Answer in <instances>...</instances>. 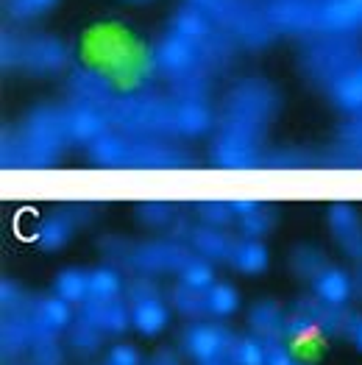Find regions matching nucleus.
Returning a JSON list of instances; mask_svg holds the SVG:
<instances>
[{
	"label": "nucleus",
	"mask_w": 362,
	"mask_h": 365,
	"mask_svg": "<svg viewBox=\"0 0 362 365\" xmlns=\"http://www.w3.org/2000/svg\"><path fill=\"white\" fill-rule=\"evenodd\" d=\"M234 56L237 42L195 6L184 3L170 17V29L153 42L151 67L162 81H167L170 95L207 98L212 78L229 70Z\"/></svg>",
	"instance_id": "obj_1"
},
{
	"label": "nucleus",
	"mask_w": 362,
	"mask_h": 365,
	"mask_svg": "<svg viewBox=\"0 0 362 365\" xmlns=\"http://www.w3.org/2000/svg\"><path fill=\"white\" fill-rule=\"evenodd\" d=\"M279 112V90L268 78L245 76L232 84L223 101V115L212 140L210 156L220 168H257L262 162V143Z\"/></svg>",
	"instance_id": "obj_2"
},
{
	"label": "nucleus",
	"mask_w": 362,
	"mask_h": 365,
	"mask_svg": "<svg viewBox=\"0 0 362 365\" xmlns=\"http://www.w3.org/2000/svg\"><path fill=\"white\" fill-rule=\"evenodd\" d=\"M70 145L64 106H36L17 128L3 131V168H48Z\"/></svg>",
	"instance_id": "obj_3"
},
{
	"label": "nucleus",
	"mask_w": 362,
	"mask_h": 365,
	"mask_svg": "<svg viewBox=\"0 0 362 365\" xmlns=\"http://www.w3.org/2000/svg\"><path fill=\"white\" fill-rule=\"evenodd\" d=\"M106 115L112 128H120L128 137H159V140L181 137V101L170 92L118 95Z\"/></svg>",
	"instance_id": "obj_4"
},
{
	"label": "nucleus",
	"mask_w": 362,
	"mask_h": 365,
	"mask_svg": "<svg viewBox=\"0 0 362 365\" xmlns=\"http://www.w3.org/2000/svg\"><path fill=\"white\" fill-rule=\"evenodd\" d=\"M90 159L100 168H187L192 156L159 137H128L106 131L90 148Z\"/></svg>",
	"instance_id": "obj_5"
},
{
	"label": "nucleus",
	"mask_w": 362,
	"mask_h": 365,
	"mask_svg": "<svg viewBox=\"0 0 362 365\" xmlns=\"http://www.w3.org/2000/svg\"><path fill=\"white\" fill-rule=\"evenodd\" d=\"M100 248L106 259L128 274L153 276V274H176L181 276L198 254L184 243H134V240H120V237H103Z\"/></svg>",
	"instance_id": "obj_6"
},
{
	"label": "nucleus",
	"mask_w": 362,
	"mask_h": 365,
	"mask_svg": "<svg viewBox=\"0 0 362 365\" xmlns=\"http://www.w3.org/2000/svg\"><path fill=\"white\" fill-rule=\"evenodd\" d=\"M70 45L53 34H20L6 29L0 36L3 70H20L29 76H56L70 67Z\"/></svg>",
	"instance_id": "obj_7"
},
{
	"label": "nucleus",
	"mask_w": 362,
	"mask_h": 365,
	"mask_svg": "<svg viewBox=\"0 0 362 365\" xmlns=\"http://www.w3.org/2000/svg\"><path fill=\"white\" fill-rule=\"evenodd\" d=\"M201 14H207L226 36H232L240 48L259 51L271 45L276 31L271 26L268 9L257 0H187Z\"/></svg>",
	"instance_id": "obj_8"
},
{
	"label": "nucleus",
	"mask_w": 362,
	"mask_h": 365,
	"mask_svg": "<svg viewBox=\"0 0 362 365\" xmlns=\"http://www.w3.org/2000/svg\"><path fill=\"white\" fill-rule=\"evenodd\" d=\"M362 56L354 36H318L306 39L301 51V70L312 84L329 90L334 81Z\"/></svg>",
	"instance_id": "obj_9"
},
{
	"label": "nucleus",
	"mask_w": 362,
	"mask_h": 365,
	"mask_svg": "<svg viewBox=\"0 0 362 365\" xmlns=\"http://www.w3.org/2000/svg\"><path fill=\"white\" fill-rule=\"evenodd\" d=\"M237 343V335L220 324H192L184 329L181 346L195 363H217L226 360L232 346Z\"/></svg>",
	"instance_id": "obj_10"
},
{
	"label": "nucleus",
	"mask_w": 362,
	"mask_h": 365,
	"mask_svg": "<svg viewBox=\"0 0 362 365\" xmlns=\"http://www.w3.org/2000/svg\"><path fill=\"white\" fill-rule=\"evenodd\" d=\"M67 98L76 106H90L98 112H109V106L118 98V90H115V81L103 70L76 67L67 78Z\"/></svg>",
	"instance_id": "obj_11"
},
{
	"label": "nucleus",
	"mask_w": 362,
	"mask_h": 365,
	"mask_svg": "<svg viewBox=\"0 0 362 365\" xmlns=\"http://www.w3.org/2000/svg\"><path fill=\"white\" fill-rule=\"evenodd\" d=\"M170 237L176 243L190 245L198 257H204L210 262H229L232 248H234V240L223 229H214V226H207V223L204 226H192L184 217L170 229Z\"/></svg>",
	"instance_id": "obj_12"
},
{
	"label": "nucleus",
	"mask_w": 362,
	"mask_h": 365,
	"mask_svg": "<svg viewBox=\"0 0 362 365\" xmlns=\"http://www.w3.org/2000/svg\"><path fill=\"white\" fill-rule=\"evenodd\" d=\"M296 312L309 318L321 335H329V337H348V329H351V321L354 315L346 309V307H337L329 304L318 296H306V299H299L296 302Z\"/></svg>",
	"instance_id": "obj_13"
},
{
	"label": "nucleus",
	"mask_w": 362,
	"mask_h": 365,
	"mask_svg": "<svg viewBox=\"0 0 362 365\" xmlns=\"http://www.w3.org/2000/svg\"><path fill=\"white\" fill-rule=\"evenodd\" d=\"M84 220H90V210H87L84 204H73V207H67V210H59V212L48 215V217L42 220L39 232H36V243L42 245V248H48V251L61 248V245L76 235V229H78Z\"/></svg>",
	"instance_id": "obj_14"
},
{
	"label": "nucleus",
	"mask_w": 362,
	"mask_h": 365,
	"mask_svg": "<svg viewBox=\"0 0 362 365\" xmlns=\"http://www.w3.org/2000/svg\"><path fill=\"white\" fill-rule=\"evenodd\" d=\"M64 125H67V137L70 143H78V145H87L90 148L98 137H103L109 131V115L106 112H98L90 106H76V103H67L64 106Z\"/></svg>",
	"instance_id": "obj_15"
},
{
	"label": "nucleus",
	"mask_w": 362,
	"mask_h": 365,
	"mask_svg": "<svg viewBox=\"0 0 362 365\" xmlns=\"http://www.w3.org/2000/svg\"><path fill=\"white\" fill-rule=\"evenodd\" d=\"M23 315H29L33 329H45L53 335H59L61 329H70V324H73L70 304L59 296H31Z\"/></svg>",
	"instance_id": "obj_16"
},
{
	"label": "nucleus",
	"mask_w": 362,
	"mask_h": 365,
	"mask_svg": "<svg viewBox=\"0 0 362 365\" xmlns=\"http://www.w3.org/2000/svg\"><path fill=\"white\" fill-rule=\"evenodd\" d=\"M329 229H332L337 245L354 259L362 262V217L351 204H334L329 210Z\"/></svg>",
	"instance_id": "obj_17"
},
{
	"label": "nucleus",
	"mask_w": 362,
	"mask_h": 365,
	"mask_svg": "<svg viewBox=\"0 0 362 365\" xmlns=\"http://www.w3.org/2000/svg\"><path fill=\"white\" fill-rule=\"evenodd\" d=\"M81 318L95 324L103 335H123L131 324V309H125L120 299L118 302H95L87 299L81 304Z\"/></svg>",
	"instance_id": "obj_18"
},
{
	"label": "nucleus",
	"mask_w": 362,
	"mask_h": 365,
	"mask_svg": "<svg viewBox=\"0 0 362 365\" xmlns=\"http://www.w3.org/2000/svg\"><path fill=\"white\" fill-rule=\"evenodd\" d=\"M170 321V309L165 304V299L156 293L131 299V324L137 332L143 335H159Z\"/></svg>",
	"instance_id": "obj_19"
},
{
	"label": "nucleus",
	"mask_w": 362,
	"mask_h": 365,
	"mask_svg": "<svg viewBox=\"0 0 362 365\" xmlns=\"http://www.w3.org/2000/svg\"><path fill=\"white\" fill-rule=\"evenodd\" d=\"M326 95L332 98L334 106H340L351 118L362 115V56L334 81L332 87L326 90Z\"/></svg>",
	"instance_id": "obj_20"
},
{
	"label": "nucleus",
	"mask_w": 362,
	"mask_h": 365,
	"mask_svg": "<svg viewBox=\"0 0 362 365\" xmlns=\"http://www.w3.org/2000/svg\"><path fill=\"white\" fill-rule=\"evenodd\" d=\"M33 340V327H31L29 315L23 312H3V327H0V346H3V357H20L26 349H31Z\"/></svg>",
	"instance_id": "obj_21"
},
{
	"label": "nucleus",
	"mask_w": 362,
	"mask_h": 365,
	"mask_svg": "<svg viewBox=\"0 0 362 365\" xmlns=\"http://www.w3.org/2000/svg\"><path fill=\"white\" fill-rule=\"evenodd\" d=\"M309 284H312V290H315L318 299H324V302L337 304V307H346V302L354 296L351 274H346V271H340V268H334V265L324 268Z\"/></svg>",
	"instance_id": "obj_22"
},
{
	"label": "nucleus",
	"mask_w": 362,
	"mask_h": 365,
	"mask_svg": "<svg viewBox=\"0 0 362 365\" xmlns=\"http://www.w3.org/2000/svg\"><path fill=\"white\" fill-rule=\"evenodd\" d=\"M248 327L254 329V335L259 340H276V337H287V318L281 312V307L276 302H257L248 312Z\"/></svg>",
	"instance_id": "obj_23"
},
{
	"label": "nucleus",
	"mask_w": 362,
	"mask_h": 365,
	"mask_svg": "<svg viewBox=\"0 0 362 365\" xmlns=\"http://www.w3.org/2000/svg\"><path fill=\"white\" fill-rule=\"evenodd\" d=\"M334 159L340 165H360L362 168V115H354L340 125Z\"/></svg>",
	"instance_id": "obj_24"
},
{
	"label": "nucleus",
	"mask_w": 362,
	"mask_h": 365,
	"mask_svg": "<svg viewBox=\"0 0 362 365\" xmlns=\"http://www.w3.org/2000/svg\"><path fill=\"white\" fill-rule=\"evenodd\" d=\"M229 262L240 271V274H262L268 268V251L265 245L254 237H245V240H234V248H232V257Z\"/></svg>",
	"instance_id": "obj_25"
},
{
	"label": "nucleus",
	"mask_w": 362,
	"mask_h": 365,
	"mask_svg": "<svg viewBox=\"0 0 362 365\" xmlns=\"http://www.w3.org/2000/svg\"><path fill=\"white\" fill-rule=\"evenodd\" d=\"M167 302L179 309L184 318H207L212 315L210 312V299H207V287L201 290V287H190V284H184L179 282L170 293H167Z\"/></svg>",
	"instance_id": "obj_26"
},
{
	"label": "nucleus",
	"mask_w": 362,
	"mask_h": 365,
	"mask_svg": "<svg viewBox=\"0 0 362 365\" xmlns=\"http://www.w3.org/2000/svg\"><path fill=\"white\" fill-rule=\"evenodd\" d=\"M56 296L67 304H84L90 299V271L81 268H64L56 276Z\"/></svg>",
	"instance_id": "obj_27"
},
{
	"label": "nucleus",
	"mask_w": 362,
	"mask_h": 365,
	"mask_svg": "<svg viewBox=\"0 0 362 365\" xmlns=\"http://www.w3.org/2000/svg\"><path fill=\"white\" fill-rule=\"evenodd\" d=\"M70 349L76 351V354H81V357H90L95 351H100V346H103V332L90 324L87 318H76L73 324H70Z\"/></svg>",
	"instance_id": "obj_28"
},
{
	"label": "nucleus",
	"mask_w": 362,
	"mask_h": 365,
	"mask_svg": "<svg viewBox=\"0 0 362 365\" xmlns=\"http://www.w3.org/2000/svg\"><path fill=\"white\" fill-rule=\"evenodd\" d=\"M123 293V279L118 268H95L90 271V299L95 302H118Z\"/></svg>",
	"instance_id": "obj_29"
},
{
	"label": "nucleus",
	"mask_w": 362,
	"mask_h": 365,
	"mask_svg": "<svg viewBox=\"0 0 362 365\" xmlns=\"http://www.w3.org/2000/svg\"><path fill=\"white\" fill-rule=\"evenodd\" d=\"M137 217L151 229H165L167 232L181 220V210L176 204H167V201H148V204L137 207Z\"/></svg>",
	"instance_id": "obj_30"
},
{
	"label": "nucleus",
	"mask_w": 362,
	"mask_h": 365,
	"mask_svg": "<svg viewBox=\"0 0 362 365\" xmlns=\"http://www.w3.org/2000/svg\"><path fill=\"white\" fill-rule=\"evenodd\" d=\"M59 0H3V11L11 23H33L56 9Z\"/></svg>",
	"instance_id": "obj_31"
},
{
	"label": "nucleus",
	"mask_w": 362,
	"mask_h": 365,
	"mask_svg": "<svg viewBox=\"0 0 362 365\" xmlns=\"http://www.w3.org/2000/svg\"><path fill=\"white\" fill-rule=\"evenodd\" d=\"M290 265H293V271L306 279V282H312L315 276L321 274L324 268H329V259L318 251V248H309V245H299L296 251H293V257H290Z\"/></svg>",
	"instance_id": "obj_32"
},
{
	"label": "nucleus",
	"mask_w": 362,
	"mask_h": 365,
	"mask_svg": "<svg viewBox=\"0 0 362 365\" xmlns=\"http://www.w3.org/2000/svg\"><path fill=\"white\" fill-rule=\"evenodd\" d=\"M229 365H265V343L259 337H237V343L232 346Z\"/></svg>",
	"instance_id": "obj_33"
},
{
	"label": "nucleus",
	"mask_w": 362,
	"mask_h": 365,
	"mask_svg": "<svg viewBox=\"0 0 362 365\" xmlns=\"http://www.w3.org/2000/svg\"><path fill=\"white\" fill-rule=\"evenodd\" d=\"M29 351L33 354V365H61V351L53 332L33 329V340H31Z\"/></svg>",
	"instance_id": "obj_34"
},
{
	"label": "nucleus",
	"mask_w": 362,
	"mask_h": 365,
	"mask_svg": "<svg viewBox=\"0 0 362 365\" xmlns=\"http://www.w3.org/2000/svg\"><path fill=\"white\" fill-rule=\"evenodd\" d=\"M207 299H210V312L214 318H229L240 307L237 290L232 284H210L207 287Z\"/></svg>",
	"instance_id": "obj_35"
},
{
	"label": "nucleus",
	"mask_w": 362,
	"mask_h": 365,
	"mask_svg": "<svg viewBox=\"0 0 362 365\" xmlns=\"http://www.w3.org/2000/svg\"><path fill=\"white\" fill-rule=\"evenodd\" d=\"M195 212H198V217L207 226H214V229H223V226H229L237 217L234 210H232V201L229 204H223V201H204V204H195Z\"/></svg>",
	"instance_id": "obj_36"
},
{
	"label": "nucleus",
	"mask_w": 362,
	"mask_h": 365,
	"mask_svg": "<svg viewBox=\"0 0 362 365\" xmlns=\"http://www.w3.org/2000/svg\"><path fill=\"white\" fill-rule=\"evenodd\" d=\"M273 220H276V212H273V210H268V207L262 204L257 212L240 217V229H242V235H245V237L259 240L262 235H268V232H271Z\"/></svg>",
	"instance_id": "obj_37"
},
{
	"label": "nucleus",
	"mask_w": 362,
	"mask_h": 365,
	"mask_svg": "<svg viewBox=\"0 0 362 365\" xmlns=\"http://www.w3.org/2000/svg\"><path fill=\"white\" fill-rule=\"evenodd\" d=\"M265 343V365H296L293 351L287 346V337H276V340H262Z\"/></svg>",
	"instance_id": "obj_38"
},
{
	"label": "nucleus",
	"mask_w": 362,
	"mask_h": 365,
	"mask_svg": "<svg viewBox=\"0 0 362 365\" xmlns=\"http://www.w3.org/2000/svg\"><path fill=\"white\" fill-rule=\"evenodd\" d=\"M284 335L290 337V340H309V337L321 335V329L309 321V318H304V315H290L287 318V329H284Z\"/></svg>",
	"instance_id": "obj_39"
},
{
	"label": "nucleus",
	"mask_w": 362,
	"mask_h": 365,
	"mask_svg": "<svg viewBox=\"0 0 362 365\" xmlns=\"http://www.w3.org/2000/svg\"><path fill=\"white\" fill-rule=\"evenodd\" d=\"M262 165L265 168H306L309 165V156L301 151H279V153H271V156H262Z\"/></svg>",
	"instance_id": "obj_40"
},
{
	"label": "nucleus",
	"mask_w": 362,
	"mask_h": 365,
	"mask_svg": "<svg viewBox=\"0 0 362 365\" xmlns=\"http://www.w3.org/2000/svg\"><path fill=\"white\" fill-rule=\"evenodd\" d=\"M140 363H143V357H140V351L131 343H118L106 354V363L103 365H140Z\"/></svg>",
	"instance_id": "obj_41"
},
{
	"label": "nucleus",
	"mask_w": 362,
	"mask_h": 365,
	"mask_svg": "<svg viewBox=\"0 0 362 365\" xmlns=\"http://www.w3.org/2000/svg\"><path fill=\"white\" fill-rule=\"evenodd\" d=\"M348 340L354 343V349H360L362 351V315H354L351 329H348Z\"/></svg>",
	"instance_id": "obj_42"
},
{
	"label": "nucleus",
	"mask_w": 362,
	"mask_h": 365,
	"mask_svg": "<svg viewBox=\"0 0 362 365\" xmlns=\"http://www.w3.org/2000/svg\"><path fill=\"white\" fill-rule=\"evenodd\" d=\"M148 365H179V357H176L170 349H162V351L153 354V360Z\"/></svg>",
	"instance_id": "obj_43"
},
{
	"label": "nucleus",
	"mask_w": 362,
	"mask_h": 365,
	"mask_svg": "<svg viewBox=\"0 0 362 365\" xmlns=\"http://www.w3.org/2000/svg\"><path fill=\"white\" fill-rule=\"evenodd\" d=\"M351 287H354V299L362 302V262L354 265V274H351Z\"/></svg>",
	"instance_id": "obj_44"
},
{
	"label": "nucleus",
	"mask_w": 362,
	"mask_h": 365,
	"mask_svg": "<svg viewBox=\"0 0 362 365\" xmlns=\"http://www.w3.org/2000/svg\"><path fill=\"white\" fill-rule=\"evenodd\" d=\"M201 365H229V363H223V360H217V363H201Z\"/></svg>",
	"instance_id": "obj_45"
},
{
	"label": "nucleus",
	"mask_w": 362,
	"mask_h": 365,
	"mask_svg": "<svg viewBox=\"0 0 362 365\" xmlns=\"http://www.w3.org/2000/svg\"><path fill=\"white\" fill-rule=\"evenodd\" d=\"M296 365H301V363H296Z\"/></svg>",
	"instance_id": "obj_46"
}]
</instances>
